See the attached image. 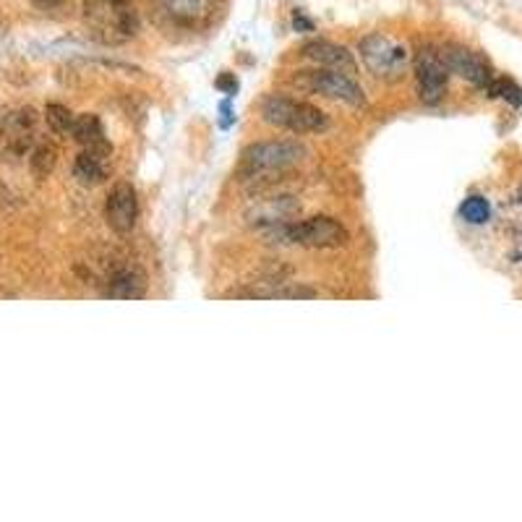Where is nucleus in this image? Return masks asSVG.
<instances>
[{
  "label": "nucleus",
  "mask_w": 522,
  "mask_h": 522,
  "mask_svg": "<svg viewBox=\"0 0 522 522\" xmlns=\"http://www.w3.org/2000/svg\"><path fill=\"white\" fill-rule=\"evenodd\" d=\"M81 16L87 30L105 45H124L141 30L133 0H84Z\"/></svg>",
  "instance_id": "f257e3e1"
},
{
  "label": "nucleus",
  "mask_w": 522,
  "mask_h": 522,
  "mask_svg": "<svg viewBox=\"0 0 522 522\" xmlns=\"http://www.w3.org/2000/svg\"><path fill=\"white\" fill-rule=\"evenodd\" d=\"M264 235L272 244H285V246H304V248H342L347 246L350 233L347 227L338 222L335 217H308V219H290L285 225L267 227Z\"/></svg>",
  "instance_id": "f03ea898"
},
{
  "label": "nucleus",
  "mask_w": 522,
  "mask_h": 522,
  "mask_svg": "<svg viewBox=\"0 0 522 522\" xmlns=\"http://www.w3.org/2000/svg\"><path fill=\"white\" fill-rule=\"evenodd\" d=\"M261 116L270 125L293 131V133H321L329 128L327 113H321L319 107L308 102H298L290 97H279V94H272L261 102Z\"/></svg>",
  "instance_id": "7ed1b4c3"
},
{
  "label": "nucleus",
  "mask_w": 522,
  "mask_h": 522,
  "mask_svg": "<svg viewBox=\"0 0 522 522\" xmlns=\"http://www.w3.org/2000/svg\"><path fill=\"white\" fill-rule=\"evenodd\" d=\"M304 157H306V147L298 141H287V139L256 141V144H248L241 154L238 173L248 175V178H256L264 173H285L293 165H298Z\"/></svg>",
  "instance_id": "20e7f679"
},
{
  "label": "nucleus",
  "mask_w": 522,
  "mask_h": 522,
  "mask_svg": "<svg viewBox=\"0 0 522 522\" xmlns=\"http://www.w3.org/2000/svg\"><path fill=\"white\" fill-rule=\"evenodd\" d=\"M358 53H361L364 65L369 68V73L384 81H398L407 65V47L399 39L381 34V31L366 34L358 42Z\"/></svg>",
  "instance_id": "39448f33"
},
{
  "label": "nucleus",
  "mask_w": 522,
  "mask_h": 522,
  "mask_svg": "<svg viewBox=\"0 0 522 522\" xmlns=\"http://www.w3.org/2000/svg\"><path fill=\"white\" fill-rule=\"evenodd\" d=\"M413 71H415V90H418V99L424 105H439L441 97L447 92V81H449V68L444 63V56L439 47L424 45L415 53L413 61Z\"/></svg>",
  "instance_id": "423d86ee"
},
{
  "label": "nucleus",
  "mask_w": 522,
  "mask_h": 522,
  "mask_svg": "<svg viewBox=\"0 0 522 522\" xmlns=\"http://www.w3.org/2000/svg\"><path fill=\"white\" fill-rule=\"evenodd\" d=\"M301 87H306L308 92L324 94L329 99L345 102L350 107H364L366 105V94L361 90V84L350 73H342V71H332V68L304 71L301 73Z\"/></svg>",
  "instance_id": "0eeeda50"
},
{
  "label": "nucleus",
  "mask_w": 522,
  "mask_h": 522,
  "mask_svg": "<svg viewBox=\"0 0 522 522\" xmlns=\"http://www.w3.org/2000/svg\"><path fill=\"white\" fill-rule=\"evenodd\" d=\"M162 21L175 30H201L212 21L217 0H152Z\"/></svg>",
  "instance_id": "6e6552de"
},
{
  "label": "nucleus",
  "mask_w": 522,
  "mask_h": 522,
  "mask_svg": "<svg viewBox=\"0 0 522 522\" xmlns=\"http://www.w3.org/2000/svg\"><path fill=\"white\" fill-rule=\"evenodd\" d=\"M441 56H444V63H447L449 73H458L460 79L470 81L473 87L486 90L492 84V65H489V61L483 56H478L475 50L462 47V45H447V47H441Z\"/></svg>",
  "instance_id": "1a4fd4ad"
},
{
  "label": "nucleus",
  "mask_w": 522,
  "mask_h": 522,
  "mask_svg": "<svg viewBox=\"0 0 522 522\" xmlns=\"http://www.w3.org/2000/svg\"><path fill=\"white\" fill-rule=\"evenodd\" d=\"M136 217H139V199H136V191L133 185L116 184L107 193V201H105V222L113 233L118 235H128L136 225Z\"/></svg>",
  "instance_id": "9d476101"
},
{
  "label": "nucleus",
  "mask_w": 522,
  "mask_h": 522,
  "mask_svg": "<svg viewBox=\"0 0 522 522\" xmlns=\"http://www.w3.org/2000/svg\"><path fill=\"white\" fill-rule=\"evenodd\" d=\"M102 295L113 301H139L147 295V272L139 264H118L113 267L105 282H102Z\"/></svg>",
  "instance_id": "9b49d317"
},
{
  "label": "nucleus",
  "mask_w": 522,
  "mask_h": 522,
  "mask_svg": "<svg viewBox=\"0 0 522 522\" xmlns=\"http://www.w3.org/2000/svg\"><path fill=\"white\" fill-rule=\"evenodd\" d=\"M34 128H37V116H34L31 107L11 110V113L3 116V121H0L3 144H5L13 154L30 152V147L34 144Z\"/></svg>",
  "instance_id": "f8f14e48"
},
{
  "label": "nucleus",
  "mask_w": 522,
  "mask_h": 522,
  "mask_svg": "<svg viewBox=\"0 0 522 522\" xmlns=\"http://www.w3.org/2000/svg\"><path fill=\"white\" fill-rule=\"evenodd\" d=\"M301 53H304V58L321 65V68L342 71V73H350V76L358 73V63L353 58V53L345 45H338L332 39H311L301 47Z\"/></svg>",
  "instance_id": "ddd939ff"
},
{
  "label": "nucleus",
  "mask_w": 522,
  "mask_h": 522,
  "mask_svg": "<svg viewBox=\"0 0 522 522\" xmlns=\"http://www.w3.org/2000/svg\"><path fill=\"white\" fill-rule=\"evenodd\" d=\"M298 210H301V204L293 201L290 196H275V199H267V201L256 204L246 217L248 222L256 225L259 230H267V227H275V225L290 222Z\"/></svg>",
  "instance_id": "4468645a"
},
{
  "label": "nucleus",
  "mask_w": 522,
  "mask_h": 522,
  "mask_svg": "<svg viewBox=\"0 0 522 522\" xmlns=\"http://www.w3.org/2000/svg\"><path fill=\"white\" fill-rule=\"evenodd\" d=\"M110 152H113V147L79 152V157L73 159V178L81 185L102 184L110 173Z\"/></svg>",
  "instance_id": "2eb2a0df"
},
{
  "label": "nucleus",
  "mask_w": 522,
  "mask_h": 522,
  "mask_svg": "<svg viewBox=\"0 0 522 522\" xmlns=\"http://www.w3.org/2000/svg\"><path fill=\"white\" fill-rule=\"evenodd\" d=\"M71 139L76 144H81L84 150H99V147H110L107 139H105V128L102 121L94 116V113H81L76 116L73 128H71Z\"/></svg>",
  "instance_id": "dca6fc26"
},
{
  "label": "nucleus",
  "mask_w": 522,
  "mask_h": 522,
  "mask_svg": "<svg viewBox=\"0 0 522 522\" xmlns=\"http://www.w3.org/2000/svg\"><path fill=\"white\" fill-rule=\"evenodd\" d=\"M56 165H58V150L53 147V144H47V141H42V144H37L30 154V170L31 175L37 178V181H42V178H47L53 170H56Z\"/></svg>",
  "instance_id": "f3484780"
},
{
  "label": "nucleus",
  "mask_w": 522,
  "mask_h": 522,
  "mask_svg": "<svg viewBox=\"0 0 522 522\" xmlns=\"http://www.w3.org/2000/svg\"><path fill=\"white\" fill-rule=\"evenodd\" d=\"M45 121H47L53 133H58V136H71V128H73L76 116H73L65 105H61V102H47V105H45Z\"/></svg>",
  "instance_id": "a211bd4d"
},
{
  "label": "nucleus",
  "mask_w": 522,
  "mask_h": 522,
  "mask_svg": "<svg viewBox=\"0 0 522 522\" xmlns=\"http://www.w3.org/2000/svg\"><path fill=\"white\" fill-rule=\"evenodd\" d=\"M460 217L470 225H486L492 219V204L483 196H467L462 201Z\"/></svg>",
  "instance_id": "6ab92c4d"
},
{
  "label": "nucleus",
  "mask_w": 522,
  "mask_h": 522,
  "mask_svg": "<svg viewBox=\"0 0 522 522\" xmlns=\"http://www.w3.org/2000/svg\"><path fill=\"white\" fill-rule=\"evenodd\" d=\"M486 94L493 97V99H504L509 105H522V90L515 81H509V79H496L493 76L492 84L486 87Z\"/></svg>",
  "instance_id": "aec40b11"
},
{
  "label": "nucleus",
  "mask_w": 522,
  "mask_h": 522,
  "mask_svg": "<svg viewBox=\"0 0 522 522\" xmlns=\"http://www.w3.org/2000/svg\"><path fill=\"white\" fill-rule=\"evenodd\" d=\"M217 90H222V92L227 94H235L238 92V79L230 76V73H222V76L217 79Z\"/></svg>",
  "instance_id": "412c9836"
},
{
  "label": "nucleus",
  "mask_w": 522,
  "mask_h": 522,
  "mask_svg": "<svg viewBox=\"0 0 522 522\" xmlns=\"http://www.w3.org/2000/svg\"><path fill=\"white\" fill-rule=\"evenodd\" d=\"M293 27H295V31H313V21L308 19L304 11H295L293 13Z\"/></svg>",
  "instance_id": "4be33fe9"
},
{
  "label": "nucleus",
  "mask_w": 522,
  "mask_h": 522,
  "mask_svg": "<svg viewBox=\"0 0 522 522\" xmlns=\"http://www.w3.org/2000/svg\"><path fill=\"white\" fill-rule=\"evenodd\" d=\"M39 11H53V8H61L65 0H31Z\"/></svg>",
  "instance_id": "5701e85b"
},
{
  "label": "nucleus",
  "mask_w": 522,
  "mask_h": 522,
  "mask_svg": "<svg viewBox=\"0 0 522 522\" xmlns=\"http://www.w3.org/2000/svg\"><path fill=\"white\" fill-rule=\"evenodd\" d=\"M222 116H230V105H227V102L222 105ZM227 124H230V118H225V125Z\"/></svg>",
  "instance_id": "b1692460"
}]
</instances>
